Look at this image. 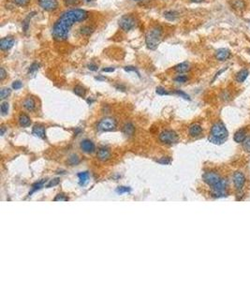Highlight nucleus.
Returning a JSON list of instances; mask_svg holds the SVG:
<instances>
[{
  "mask_svg": "<svg viewBox=\"0 0 250 281\" xmlns=\"http://www.w3.org/2000/svg\"><path fill=\"white\" fill-rule=\"evenodd\" d=\"M89 12L82 9H71L63 12L54 23L52 29V36L56 41H64L69 38L71 27L80 22L85 21Z\"/></svg>",
  "mask_w": 250,
  "mask_h": 281,
  "instance_id": "nucleus-1",
  "label": "nucleus"
},
{
  "mask_svg": "<svg viewBox=\"0 0 250 281\" xmlns=\"http://www.w3.org/2000/svg\"><path fill=\"white\" fill-rule=\"evenodd\" d=\"M163 28L159 24H155L149 28L145 35V44L148 49L155 50L162 40Z\"/></svg>",
  "mask_w": 250,
  "mask_h": 281,
  "instance_id": "nucleus-2",
  "label": "nucleus"
},
{
  "mask_svg": "<svg viewBox=\"0 0 250 281\" xmlns=\"http://www.w3.org/2000/svg\"><path fill=\"white\" fill-rule=\"evenodd\" d=\"M229 137V132L221 122L215 123L211 129V137L209 141L214 144H222L226 142Z\"/></svg>",
  "mask_w": 250,
  "mask_h": 281,
  "instance_id": "nucleus-3",
  "label": "nucleus"
},
{
  "mask_svg": "<svg viewBox=\"0 0 250 281\" xmlns=\"http://www.w3.org/2000/svg\"><path fill=\"white\" fill-rule=\"evenodd\" d=\"M118 24L120 28L124 30L125 32H129V31L132 30L137 25V19L135 18V16L131 14H126L123 15L119 19Z\"/></svg>",
  "mask_w": 250,
  "mask_h": 281,
  "instance_id": "nucleus-4",
  "label": "nucleus"
},
{
  "mask_svg": "<svg viewBox=\"0 0 250 281\" xmlns=\"http://www.w3.org/2000/svg\"><path fill=\"white\" fill-rule=\"evenodd\" d=\"M117 127V122L112 117L102 118L98 123V130L100 131H112L114 130Z\"/></svg>",
  "mask_w": 250,
  "mask_h": 281,
  "instance_id": "nucleus-5",
  "label": "nucleus"
},
{
  "mask_svg": "<svg viewBox=\"0 0 250 281\" xmlns=\"http://www.w3.org/2000/svg\"><path fill=\"white\" fill-rule=\"evenodd\" d=\"M159 139L164 144H174L178 142V135L173 130H163L159 134Z\"/></svg>",
  "mask_w": 250,
  "mask_h": 281,
  "instance_id": "nucleus-6",
  "label": "nucleus"
},
{
  "mask_svg": "<svg viewBox=\"0 0 250 281\" xmlns=\"http://www.w3.org/2000/svg\"><path fill=\"white\" fill-rule=\"evenodd\" d=\"M213 191H212V195L215 198H220V197H224L226 195V181L224 179H221L219 182H218L215 185H214L213 187Z\"/></svg>",
  "mask_w": 250,
  "mask_h": 281,
  "instance_id": "nucleus-7",
  "label": "nucleus"
},
{
  "mask_svg": "<svg viewBox=\"0 0 250 281\" xmlns=\"http://www.w3.org/2000/svg\"><path fill=\"white\" fill-rule=\"evenodd\" d=\"M39 6L46 11H53L58 8L57 0H37Z\"/></svg>",
  "mask_w": 250,
  "mask_h": 281,
  "instance_id": "nucleus-8",
  "label": "nucleus"
},
{
  "mask_svg": "<svg viewBox=\"0 0 250 281\" xmlns=\"http://www.w3.org/2000/svg\"><path fill=\"white\" fill-rule=\"evenodd\" d=\"M202 178H203V181L207 185H209L211 187H213L214 185H215L218 182L221 180L220 176L218 175L216 172H205L202 175Z\"/></svg>",
  "mask_w": 250,
  "mask_h": 281,
  "instance_id": "nucleus-9",
  "label": "nucleus"
},
{
  "mask_svg": "<svg viewBox=\"0 0 250 281\" xmlns=\"http://www.w3.org/2000/svg\"><path fill=\"white\" fill-rule=\"evenodd\" d=\"M231 51L229 49H226V48H220L215 51V53H214V56H215V59L220 61V62H224L226 60H228L230 57H231Z\"/></svg>",
  "mask_w": 250,
  "mask_h": 281,
  "instance_id": "nucleus-10",
  "label": "nucleus"
},
{
  "mask_svg": "<svg viewBox=\"0 0 250 281\" xmlns=\"http://www.w3.org/2000/svg\"><path fill=\"white\" fill-rule=\"evenodd\" d=\"M245 183V177L243 172H236L233 174V184L236 187V189L241 190L243 189V186L244 185Z\"/></svg>",
  "mask_w": 250,
  "mask_h": 281,
  "instance_id": "nucleus-11",
  "label": "nucleus"
},
{
  "mask_svg": "<svg viewBox=\"0 0 250 281\" xmlns=\"http://www.w3.org/2000/svg\"><path fill=\"white\" fill-rule=\"evenodd\" d=\"M80 147H81L82 151L86 153V154H92L96 150L95 143H94L92 141L88 140V139H85V140L82 141L81 144H80Z\"/></svg>",
  "mask_w": 250,
  "mask_h": 281,
  "instance_id": "nucleus-12",
  "label": "nucleus"
},
{
  "mask_svg": "<svg viewBox=\"0 0 250 281\" xmlns=\"http://www.w3.org/2000/svg\"><path fill=\"white\" fill-rule=\"evenodd\" d=\"M15 43V40L13 37H6L0 40V49L2 51H9L13 47Z\"/></svg>",
  "mask_w": 250,
  "mask_h": 281,
  "instance_id": "nucleus-13",
  "label": "nucleus"
},
{
  "mask_svg": "<svg viewBox=\"0 0 250 281\" xmlns=\"http://www.w3.org/2000/svg\"><path fill=\"white\" fill-rule=\"evenodd\" d=\"M23 108L28 111V112H34L36 110L37 104H36V100H34V98L32 97H27L25 98V100L23 102Z\"/></svg>",
  "mask_w": 250,
  "mask_h": 281,
  "instance_id": "nucleus-14",
  "label": "nucleus"
},
{
  "mask_svg": "<svg viewBox=\"0 0 250 281\" xmlns=\"http://www.w3.org/2000/svg\"><path fill=\"white\" fill-rule=\"evenodd\" d=\"M98 159L100 161H107L111 159V152L106 147H100L98 150Z\"/></svg>",
  "mask_w": 250,
  "mask_h": 281,
  "instance_id": "nucleus-15",
  "label": "nucleus"
},
{
  "mask_svg": "<svg viewBox=\"0 0 250 281\" xmlns=\"http://www.w3.org/2000/svg\"><path fill=\"white\" fill-rule=\"evenodd\" d=\"M189 132L191 137H197L202 133V128L199 124H192L189 129Z\"/></svg>",
  "mask_w": 250,
  "mask_h": 281,
  "instance_id": "nucleus-16",
  "label": "nucleus"
},
{
  "mask_svg": "<svg viewBox=\"0 0 250 281\" xmlns=\"http://www.w3.org/2000/svg\"><path fill=\"white\" fill-rule=\"evenodd\" d=\"M122 131L123 133L126 135V136H129V137H131L134 135L135 133V127L132 123H126L124 125V127L122 129Z\"/></svg>",
  "mask_w": 250,
  "mask_h": 281,
  "instance_id": "nucleus-17",
  "label": "nucleus"
},
{
  "mask_svg": "<svg viewBox=\"0 0 250 281\" xmlns=\"http://www.w3.org/2000/svg\"><path fill=\"white\" fill-rule=\"evenodd\" d=\"M174 70L176 72L180 73V74L185 73V72L190 70V64L189 63V62H182V63H180V64H178L174 67Z\"/></svg>",
  "mask_w": 250,
  "mask_h": 281,
  "instance_id": "nucleus-18",
  "label": "nucleus"
},
{
  "mask_svg": "<svg viewBox=\"0 0 250 281\" xmlns=\"http://www.w3.org/2000/svg\"><path fill=\"white\" fill-rule=\"evenodd\" d=\"M32 134L38 138H45V128L41 125H36L32 130Z\"/></svg>",
  "mask_w": 250,
  "mask_h": 281,
  "instance_id": "nucleus-19",
  "label": "nucleus"
},
{
  "mask_svg": "<svg viewBox=\"0 0 250 281\" xmlns=\"http://www.w3.org/2000/svg\"><path fill=\"white\" fill-rule=\"evenodd\" d=\"M246 139V131L244 130H239L235 132L234 136H233V140L238 143H242L245 141Z\"/></svg>",
  "mask_w": 250,
  "mask_h": 281,
  "instance_id": "nucleus-20",
  "label": "nucleus"
},
{
  "mask_svg": "<svg viewBox=\"0 0 250 281\" xmlns=\"http://www.w3.org/2000/svg\"><path fill=\"white\" fill-rule=\"evenodd\" d=\"M163 16L168 21L173 22V21H175L179 18V12L176 11H164Z\"/></svg>",
  "mask_w": 250,
  "mask_h": 281,
  "instance_id": "nucleus-21",
  "label": "nucleus"
},
{
  "mask_svg": "<svg viewBox=\"0 0 250 281\" xmlns=\"http://www.w3.org/2000/svg\"><path fill=\"white\" fill-rule=\"evenodd\" d=\"M231 5L232 9H234L236 11H243L246 7L244 0H231Z\"/></svg>",
  "mask_w": 250,
  "mask_h": 281,
  "instance_id": "nucleus-22",
  "label": "nucleus"
},
{
  "mask_svg": "<svg viewBox=\"0 0 250 281\" xmlns=\"http://www.w3.org/2000/svg\"><path fill=\"white\" fill-rule=\"evenodd\" d=\"M248 75H249V70L246 69H243L236 74V81L238 83H244L248 77Z\"/></svg>",
  "mask_w": 250,
  "mask_h": 281,
  "instance_id": "nucleus-23",
  "label": "nucleus"
},
{
  "mask_svg": "<svg viewBox=\"0 0 250 281\" xmlns=\"http://www.w3.org/2000/svg\"><path fill=\"white\" fill-rule=\"evenodd\" d=\"M19 124L21 125L22 127L23 128H26V127H29L31 125V120L29 118V116L25 113H22L20 116H19Z\"/></svg>",
  "mask_w": 250,
  "mask_h": 281,
  "instance_id": "nucleus-24",
  "label": "nucleus"
},
{
  "mask_svg": "<svg viewBox=\"0 0 250 281\" xmlns=\"http://www.w3.org/2000/svg\"><path fill=\"white\" fill-rule=\"evenodd\" d=\"M95 31V28L91 25H83L80 28V33L85 37H89L93 34V32Z\"/></svg>",
  "mask_w": 250,
  "mask_h": 281,
  "instance_id": "nucleus-25",
  "label": "nucleus"
},
{
  "mask_svg": "<svg viewBox=\"0 0 250 281\" xmlns=\"http://www.w3.org/2000/svg\"><path fill=\"white\" fill-rule=\"evenodd\" d=\"M45 183H46V180H45V179H43V180H41V181H40V182L35 183V184L32 185V189H31V191L29 192V196H31V195H32L33 193H35L37 190L41 189L42 187L44 186Z\"/></svg>",
  "mask_w": 250,
  "mask_h": 281,
  "instance_id": "nucleus-26",
  "label": "nucleus"
},
{
  "mask_svg": "<svg viewBox=\"0 0 250 281\" xmlns=\"http://www.w3.org/2000/svg\"><path fill=\"white\" fill-rule=\"evenodd\" d=\"M36 14V12L34 11V12H31V13H29L28 14V16L23 20V32L24 33H26L27 31H28V28H29V23H30V20H31V18H32L34 15Z\"/></svg>",
  "mask_w": 250,
  "mask_h": 281,
  "instance_id": "nucleus-27",
  "label": "nucleus"
},
{
  "mask_svg": "<svg viewBox=\"0 0 250 281\" xmlns=\"http://www.w3.org/2000/svg\"><path fill=\"white\" fill-rule=\"evenodd\" d=\"M78 177H79V181H80V185H84L88 180H89V172H83L78 173Z\"/></svg>",
  "mask_w": 250,
  "mask_h": 281,
  "instance_id": "nucleus-28",
  "label": "nucleus"
},
{
  "mask_svg": "<svg viewBox=\"0 0 250 281\" xmlns=\"http://www.w3.org/2000/svg\"><path fill=\"white\" fill-rule=\"evenodd\" d=\"M73 92H74L75 95H77V96L83 98V97L85 96V94H86V89H85L83 86H82V85H76V86L73 88Z\"/></svg>",
  "mask_w": 250,
  "mask_h": 281,
  "instance_id": "nucleus-29",
  "label": "nucleus"
},
{
  "mask_svg": "<svg viewBox=\"0 0 250 281\" xmlns=\"http://www.w3.org/2000/svg\"><path fill=\"white\" fill-rule=\"evenodd\" d=\"M11 93V88H8V87H4L1 89L0 91V99L1 100H5L6 98H8Z\"/></svg>",
  "mask_w": 250,
  "mask_h": 281,
  "instance_id": "nucleus-30",
  "label": "nucleus"
},
{
  "mask_svg": "<svg viewBox=\"0 0 250 281\" xmlns=\"http://www.w3.org/2000/svg\"><path fill=\"white\" fill-rule=\"evenodd\" d=\"M9 109H10L9 102L3 101L1 103V106H0V112H1V114L2 115H6L8 113V112H9Z\"/></svg>",
  "mask_w": 250,
  "mask_h": 281,
  "instance_id": "nucleus-31",
  "label": "nucleus"
},
{
  "mask_svg": "<svg viewBox=\"0 0 250 281\" xmlns=\"http://www.w3.org/2000/svg\"><path fill=\"white\" fill-rule=\"evenodd\" d=\"M131 191V189L129 186H119L115 189V192L118 194H124V193H129Z\"/></svg>",
  "mask_w": 250,
  "mask_h": 281,
  "instance_id": "nucleus-32",
  "label": "nucleus"
},
{
  "mask_svg": "<svg viewBox=\"0 0 250 281\" xmlns=\"http://www.w3.org/2000/svg\"><path fill=\"white\" fill-rule=\"evenodd\" d=\"M40 64L39 63H37V62H35V63H33L32 65L30 66V68H29V70H28V73L29 74H36L37 73V71L40 70Z\"/></svg>",
  "mask_w": 250,
  "mask_h": 281,
  "instance_id": "nucleus-33",
  "label": "nucleus"
},
{
  "mask_svg": "<svg viewBox=\"0 0 250 281\" xmlns=\"http://www.w3.org/2000/svg\"><path fill=\"white\" fill-rule=\"evenodd\" d=\"M54 202H68L69 201V197L67 195H65L64 193H59L55 196V198L53 199Z\"/></svg>",
  "mask_w": 250,
  "mask_h": 281,
  "instance_id": "nucleus-34",
  "label": "nucleus"
},
{
  "mask_svg": "<svg viewBox=\"0 0 250 281\" xmlns=\"http://www.w3.org/2000/svg\"><path fill=\"white\" fill-rule=\"evenodd\" d=\"M155 92H157V94H159V96H168V95H170V92L169 91H167L164 87H162V86H159V87H157V89H155Z\"/></svg>",
  "mask_w": 250,
  "mask_h": 281,
  "instance_id": "nucleus-35",
  "label": "nucleus"
},
{
  "mask_svg": "<svg viewBox=\"0 0 250 281\" xmlns=\"http://www.w3.org/2000/svg\"><path fill=\"white\" fill-rule=\"evenodd\" d=\"M13 3L19 7H26L29 5L30 0H13Z\"/></svg>",
  "mask_w": 250,
  "mask_h": 281,
  "instance_id": "nucleus-36",
  "label": "nucleus"
},
{
  "mask_svg": "<svg viewBox=\"0 0 250 281\" xmlns=\"http://www.w3.org/2000/svg\"><path fill=\"white\" fill-rule=\"evenodd\" d=\"M157 162L159 163V164H161V165H169L172 162V159L169 158V157H163V158L158 160Z\"/></svg>",
  "mask_w": 250,
  "mask_h": 281,
  "instance_id": "nucleus-37",
  "label": "nucleus"
},
{
  "mask_svg": "<svg viewBox=\"0 0 250 281\" xmlns=\"http://www.w3.org/2000/svg\"><path fill=\"white\" fill-rule=\"evenodd\" d=\"M69 162H70V165H77L79 162H80V160H79V158H78V155H70V158L69 159Z\"/></svg>",
  "mask_w": 250,
  "mask_h": 281,
  "instance_id": "nucleus-38",
  "label": "nucleus"
},
{
  "mask_svg": "<svg viewBox=\"0 0 250 281\" xmlns=\"http://www.w3.org/2000/svg\"><path fill=\"white\" fill-rule=\"evenodd\" d=\"M187 80H189V78H187L185 75H178V76H176V77L174 78V81H175L176 83H185Z\"/></svg>",
  "mask_w": 250,
  "mask_h": 281,
  "instance_id": "nucleus-39",
  "label": "nucleus"
},
{
  "mask_svg": "<svg viewBox=\"0 0 250 281\" xmlns=\"http://www.w3.org/2000/svg\"><path fill=\"white\" fill-rule=\"evenodd\" d=\"M174 93L176 94V95L180 96L181 98H183V99H184V100H190V97H189V95H187L186 93H184V92H183V91H181V90H176Z\"/></svg>",
  "mask_w": 250,
  "mask_h": 281,
  "instance_id": "nucleus-40",
  "label": "nucleus"
},
{
  "mask_svg": "<svg viewBox=\"0 0 250 281\" xmlns=\"http://www.w3.org/2000/svg\"><path fill=\"white\" fill-rule=\"evenodd\" d=\"M244 149L246 151V152H250V136L248 138L245 139V141L244 142Z\"/></svg>",
  "mask_w": 250,
  "mask_h": 281,
  "instance_id": "nucleus-41",
  "label": "nucleus"
},
{
  "mask_svg": "<svg viewBox=\"0 0 250 281\" xmlns=\"http://www.w3.org/2000/svg\"><path fill=\"white\" fill-rule=\"evenodd\" d=\"M66 6H75L80 3V0H64Z\"/></svg>",
  "mask_w": 250,
  "mask_h": 281,
  "instance_id": "nucleus-42",
  "label": "nucleus"
},
{
  "mask_svg": "<svg viewBox=\"0 0 250 281\" xmlns=\"http://www.w3.org/2000/svg\"><path fill=\"white\" fill-rule=\"evenodd\" d=\"M23 87V83L21 81H14L12 83V88L14 90H19Z\"/></svg>",
  "mask_w": 250,
  "mask_h": 281,
  "instance_id": "nucleus-43",
  "label": "nucleus"
},
{
  "mask_svg": "<svg viewBox=\"0 0 250 281\" xmlns=\"http://www.w3.org/2000/svg\"><path fill=\"white\" fill-rule=\"evenodd\" d=\"M124 70H126V71H133V72H136L137 73V75L140 77L141 75H140V72L138 71V70L135 68V67H132V66H127V67H125L124 68Z\"/></svg>",
  "mask_w": 250,
  "mask_h": 281,
  "instance_id": "nucleus-44",
  "label": "nucleus"
},
{
  "mask_svg": "<svg viewBox=\"0 0 250 281\" xmlns=\"http://www.w3.org/2000/svg\"><path fill=\"white\" fill-rule=\"evenodd\" d=\"M87 69L91 71H97L99 70V66L95 63H90L87 65Z\"/></svg>",
  "mask_w": 250,
  "mask_h": 281,
  "instance_id": "nucleus-45",
  "label": "nucleus"
},
{
  "mask_svg": "<svg viewBox=\"0 0 250 281\" xmlns=\"http://www.w3.org/2000/svg\"><path fill=\"white\" fill-rule=\"evenodd\" d=\"M59 178H55V179H53V180H51L50 182H49V184L47 185V187H52V186H54V185H58L59 184Z\"/></svg>",
  "mask_w": 250,
  "mask_h": 281,
  "instance_id": "nucleus-46",
  "label": "nucleus"
},
{
  "mask_svg": "<svg viewBox=\"0 0 250 281\" xmlns=\"http://www.w3.org/2000/svg\"><path fill=\"white\" fill-rule=\"evenodd\" d=\"M6 77H7V72H6V70H5L4 68H1V69H0V81H1V82L4 81Z\"/></svg>",
  "mask_w": 250,
  "mask_h": 281,
  "instance_id": "nucleus-47",
  "label": "nucleus"
},
{
  "mask_svg": "<svg viewBox=\"0 0 250 281\" xmlns=\"http://www.w3.org/2000/svg\"><path fill=\"white\" fill-rule=\"evenodd\" d=\"M114 70H115V68H112V67L102 69V71H103V72H112V71H114Z\"/></svg>",
  "mask_w": 250,
  "mask_h": 281,
  "instance_id": "nucleus-48",
  "label": "nucleus"
},
{
  "mask_svg": "<svg viewBox=\"0 0 250 281\" xmlns=\"http://www.w3.org/2000/svg\"><path fill=\"white\" fill-rule=\"evenodd\" d=\"M227 69H228V68H225V69H223V70H220V71H218V72H217V73H216V74H215V76H214V79H213V82H214V80H215V79H216V78H217V77H218V76H219V75H220V74H221V73H222V72H224V71H225V70H227Z\"/></svg>",
  "mask_w": 250,
  "mask_h": 281,
  "instance_id": "nucleus-49",
  "label": "nucleus"
},
{
  "mask_svg": "<svg viewBox=\"0 0 250 281\" xmlns=\"http://www.w3.org/2000/svg\"><path fill=\"white\" fill-rule=\"evenodd\" d=\"M115 87H116V89L117 90H121V91H125L126 90V87H125L124 85H121V84H118V85H115Z\"/></svg>",
  "mask_w": 250,
  "mask_h": 281,
  "instance_id": "nucleus-50",
  "label": "nucleus"
},
{
  "mask_svg": "<svg viewBox=\"0 0 250 281\" xmlns=\"http://www.w3.org/2000/svg\"><path fill=\"white\" fill-rule=\"evenodd\" d=\"M95 79H96V80H98V81H105V80H106V77H101V76H99V77H96Z\"/></svg>",
  "mask_w": 250,
  "mask_h": 281,
  "instance_id": "nucleus-51",
  "label": "nucleus"
},
{
  "mask_svg": "<svg viewBox=\"0 0 250 281\" xmlns=\"http://www.w3.org/2000/svg\"><path fill=\"white\" fill-rule=\"evenodd\" d=\"M5 131H6V129H5V127H2L1 128V135L3 136L4 134H5Z\"/></svg>",
  "mask_w": 250,
  "mask_h": 281,
  "instance_id": "nucleus-52",
  "label": "nucleus"
},
{
  "mask_svg": "<svg viewBox=\"0 0 250 281\" xmlns=\"http://www.w3.org/2000/svg\"><path fill=\"white\" fill-rule=\"evenodd\" d=\"M191 2H194V3H201V2H202L203 0H190Z\"/></svg>",
  "mask_w": 250,
  "mask_h": 281,
  "instance_id": "nucleus-53",
  "label": "nucleus"
},
{
  "mask_svg": "<svg viewBox=\"0 0 250 281\" xmlns=\"http://www.w3.org/2000/svg\"><path fill=\"white\" fill-rule=\"evenodd\" d=\"M87 2H91V1H93V0H86Z\"/></svg>",
  "mask_w": 250,
  "mask_h": 281,
  "instance_id": "nucleus-54",
  "label": "nucleus"
},
{
  "mask_svg": "<svg viewBox=\"0 0 250 281\" xmlns=\"http://www.w3.org/2000/svg\"><path fill=\"white\" fill-rule=\"evenodd\" d=\"M134 1H140V0H134Z\"/></svg>",
  "mask_w": 250,
  "mask_h": 281,
  "instance_id": "nucleus-55",
  "label": "nucleus"
}]
</instances>
